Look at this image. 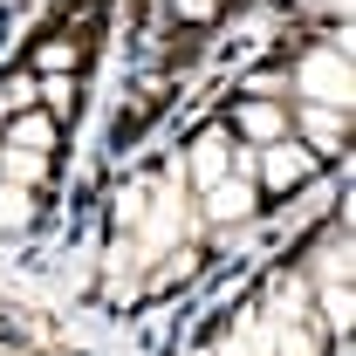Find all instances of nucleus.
Masks as SVG:
<instances>
[{
  "mask_svg": "<svg viewBox=\"0 0 356 356\" xmlns=\"http://www.w3.org/2000/svg\"><path fill=\"white\" fill-rule=\"evenodd\" d=\"M302 165H309V158H295V151H288V158H274V185H281V192H288V185H295V178H302Z\"/></svg>",
  "mask_w": 356,
  "mask_h": 356,
  "instance_id": "nucleus-3",
  "label": "nucleus"
},
{
  "mask_svg": "<svg viewBox=\"0 0 356 356\" xmlns=\"http://www.w3.org/2000/svg\"><path fill=\"white\" fill-rule=\"evenodd\" d=\"M14 144H55V124H48V117H21V124H14Z\"/></svg>",
  "mask_w": 356,
  "mask_h": 356,
  "instance_id": "nucleus-2",
  "label": "nucleus"
},
{
  "mask_svg": "<svg viewBox=\"0 0 356 356\" xmlns=\"http://www.w3.org/2000/svg\"><path fill=\"white\" fill-rule=\"evenodd\" d=\"M240 131L247 137H281V110H274V103H247V110H240Z\"/></svg>",
  "mask_w": 356,
  "mask_h": 356,
  "instance_id": "nucleus-1",
  "label": "nucleus"
}]
</instances>
